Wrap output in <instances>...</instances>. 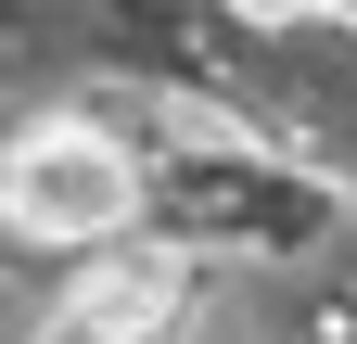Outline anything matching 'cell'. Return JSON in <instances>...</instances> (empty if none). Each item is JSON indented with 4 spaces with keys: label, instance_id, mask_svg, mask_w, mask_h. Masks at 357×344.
I'll use <instances>...</instances> for the list:
<instances>
[{
    "label": "cell",
    "instance_id": "7a4b0ae2",
    "mask_svg": "<svg viewBox=\"0 0 357 344\" xmlns=\"http://www.w3.org/2000/svg\"><path fill=\"white\" fill-rule=\"evenodd\" d=\"M255 102L294 127L319 166H357V26L344 13H294L255 38Z\"/></svg>",
    "mask_w": 357,
    "mask_h": 344
},
{
    "label": "cell",
    "instance_id": "3957f363",
    "mask_svg": "<svg viewBox=\"0 0 357 344\" xmlns=\"http://www.w3.org/2000/svg\"><path fill=\"white\" fill-rule=\"evenodd\" d=\"M178 293H192V268H178L166 242H128V255L89 268V293H77V344H166Z\"/></svg>",
    "mask_w": 357,
    "mask_h": 344
},
{
    "label": "cell",
    "instance_id": "6da1fadb",
    "mask_svg": "<svg viewBox=\"0 0 357 344\" xmlns=\"http://www.w3.org/2000/svg\"><path fill=\"white\" fill-rule=\"evenodd\" d=\"M141 204H153V166L89 115H52L0 153V230L38 242V255H102V242L141 230Z\"/></svg>",
    "mask_w": 357,
    "mask_h": 344
}]
</instances>
